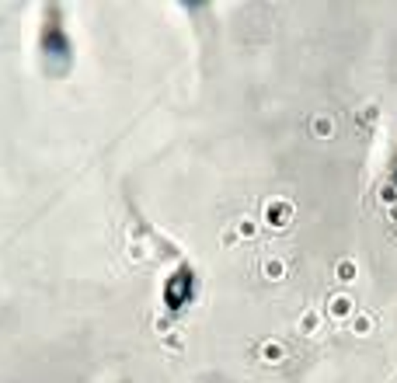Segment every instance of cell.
<instances>
[{
	"instance_id": "obj_2",
	"label": "cell",
	"mask_w": 397,
	"mask_h": 383,
	"mask_svg": "<svg viewBox=\"0 0 397 383\" xmlns=\"http://www.w3.org/2000/svg\"><path fill=\"white\" fill-rule=\"evenodd\" d=\"M195 296V272L192 268H178L171 279L164 283V307L167 310H185Z\"/></svg>"
},
{
	"instance_id": "obj_1",
	"label": "cell",
	"mask_w": 397,
	"mask_h": 383,
	"mask_svg": "<svg viewBox=\"0 0 397 383\" xmlns=\"http://www.w3.org/2000/svg\"><path fill=\"white\" fill-rule=\"evenodd\" d=\"M42 52H45V60H60L63 67L70 63V52H74V45H70V35H67V28L60 25V14H45V25H42Z\"/></svg>"
}]
</instances>
